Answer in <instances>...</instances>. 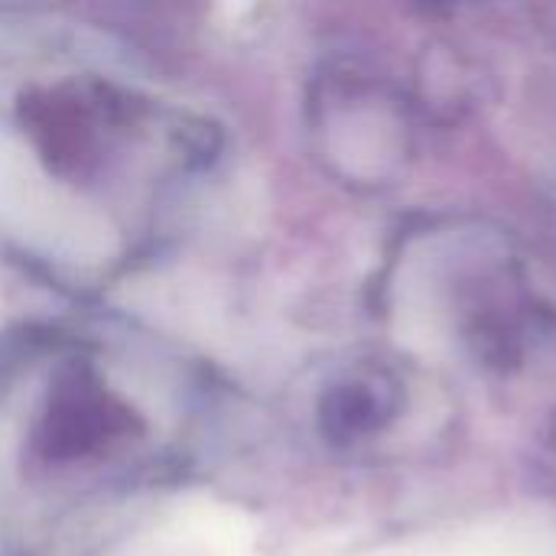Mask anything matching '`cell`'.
Segmentation results:
<instances>
[{
    "label": "cell",
    "mask_w": 556,
    "mask_h": 556,
    "mask_svg": "<svg viewBox=\"0 0 556 556\" xmlns=\"http://www.w3.org/2000/svg\"><path fill=\"white\" fill-rule=\"evenodd\" d=\"M127 424H130V410L124 404L104 397L91 378L72 375L55 391L42 430V446L55 459H72L101 446L108 437L124 433Z\"/></svg>",
    "instance_id": "6da1fadb"
},
{
    "label": "cell",
    "mask_w": 556,
    "mask_h": 556,
    "mask_svg": "<svg viewBox=\"0 0 556 556\" xmlns=\"http://www.w3.org/2000/svg\"><path fill=\"white\" fill-rule=\"evenodd\" d=\"M384 420H388V404H381V397L365 384L336 388L323 401V430L339 443H352L378 430Z\"/></svg>",
    "instance_id": "7a4b0ae2"
}]
</instances>
